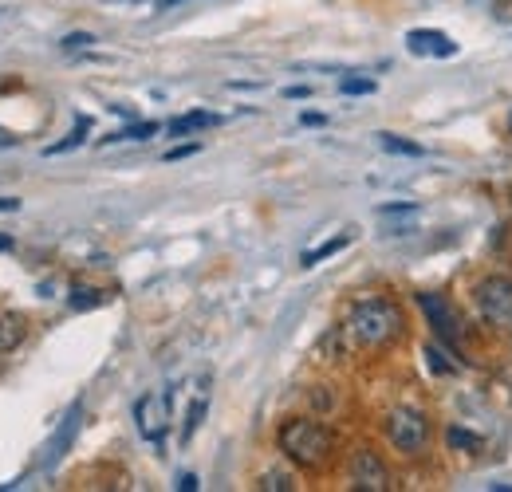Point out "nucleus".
<instances>
[{
  "label": "nucleus",
  "instance_id": "f257e3e1",
  "mask_svg": "<svg viewBox=\"0 0 512 492\" xmlns=\"http://www.w3.org/2000/svg\"><path fill=\"white\" fill-rule=\"evenodd\" d=\"M343 331H347L351 347H359V351H383L394 339H402V311H398V304H390V300L367 296V300L351 304Z\"/></svg>",
  "mask_w": 512,
  "mask_h": 492
},
{
  "label": "nucleus",
  "instance_id": "f03ea898",
  "mask_svg": "<svg viewBox=\"0 0 512 492\" xmlns=\"http://www.w3.org/2000/svg\"><path fill=\"white\" fill-rule=\"evenodd\" d=\"M276 445H280V453H284L292 465H300V469H323V465L331 461L335 437H331L327 426L312 422V418H292V422L280 426Z\"/></svg>",
  "mask_w": 512,
  "mask_h": 492
},
{
  "label": "nucleus",
  "instance_id": "7ed1b4c3",
  "mask_svg": "<svg viewBox=\"0 0 512 492\" xmlns=\"http://www.w3.org/2000/svg\"><path fill=\"white\" fill-rule=\"evenodd\" d=\"M383 430H386V441H390L398 453H406V457H422V453L430 449V422H426V414L414 410V406L390 410Z\"/></svg>",
  "mask_w": 512,
  "mask_h": 492
},
{
  "label": "nucleus",
  "instance_id": "20e7f679",
  "mask_svg": "<svg viewBox=\"0 0 512 492\" xmlns=\"http://www.w3.org/2000/svg\"><path fill=\"white\" fill-rule=\"evenodd\" d=\"M473 304L481 311V319L497 331H512V280L509 276H485L473 288Z\"/></svg>",
  "mask_w": 512,
  "mask_h": 492
},
{
  "label": "nucleus",
  "instance_id": "39448f33",
  "mask_svg": "<svg viewBox=\"0 0 512 492\" xmlns=\"http://www.w3.org/2000/svg\"><path fill=\"white\" fill-rule=\"evenodd\" d=\"M418 308L426 311L434 335H438L446 347H457V343L465 339V323H461V315L449 308L442 296H434V292H418Z\"/></svg>",
  "mask_w": 512,
  "mask_h": 492
},
{
  "label": "nucleus",
  "instance_id": "423d86ee",
  "mask_svg": "<svg viewBox=\"0 0 512 492\" xmlns=\"http://www.w3.org/2000/svg\"><path fill=\"white\" fill-rule=\"evenodd\" d=\"M347 477H351L355 489H363V492L390 489V473H386V465L379 461V453H371V449H355V453H351V461H347Z\"/></svg>",
  "mask_w": 512,
  "mask_h": 492
},
{
  "label": "nucleus",
  "instance_id": "0eeeda50",
  "mask_svg": "<svg viewBox=\"0 0 512 492\" xmlns=\"http://www.w3.org/2000/svg\"><path fill=\"white\" fill-rule=\"evenodd\" d=\"M170 394H146V398H138V406H134V418H138V430L146 441H162V433L170 426Z\"/></svg>",
  "mask_w": 512,
  "mask_h": 492
},
{
  "label": "nucleus",
  "instance_id": "6e6552de",
  "mask_svg": "<svg viewBox=\"0 0 512 492\" xmlns=\"http://www.w3.org/2000/svg\"><path fill=\"white\" fill-rule=\"evenodd\" d=\"M28 339V319L20 311H0V355H12Z\"/></svg>",
  "mask_w": 512,
  "mask_h": 492
},
{
  "label": "nucleus",
  "instance_id": "1a4fd4ad",
  "mask_svg": "<svg viewBox=\"0 0 512 492\" xmlns=\"http://www.w3.org/2000/svg\"><path fill=\"white\" fill-rule=\"evenodd\" d=\"M410 40V52H418V56H426V52H434V56H442V60H449L457 48L449 44L442 32H410L406 36Z\"/></svg>",
  "mask_w": 512,
  "mask_h": 492
},
{
  "label": "nucleus",
  "instance_id": "9d476101",
  "mask_svg": "<svg viewBox=\"0 0 512 492\" xmlns=\"http://www.w3.org/2000/svg\"><path fill=\"white\" fill-rule=\"evenodd\" d=\"M75 430H79V406H71V414L64 418V426H60L56 441H52V449H48V461H60V457H64V449L71 445Z\"/></svg>",
  "mask_w": 512,
  "mask_h": 492
},
{
  "label": "nucleus",
  "instance_id": "9b49d317",
  "mask_svg": "<svg viewBox=\"0 0 512 492\" xmlns=\"http://www.w3.org/2000/svg\"><path fill=\"white\" fill-rule=\"evenodd\" d=\"M213 123H217V115H209V111H190V115H182V119L170 123V134L182 138V134H190V130H201V126H213Z\"/></svg>",
  "mask_w": 512,
  "mask_h": 492
},
{
  "label": "nucleus",
  "instance_id": "f8f14e48",
  "mask_svg": "<svg viewBox=\"0 0 512 492\" xmlns=\"http://www.w3.org/2000/svg\"><path fill=\"white\" fill-rule=\"evenodd\" d=\"M67 304H71V311H91L99 308V304H107V292H99V288H71Z\"/></svg>",
  "mask_w": 512,
  "mask_h": 492
},
{
  "label": "nucleus",
  "instance_id": "ddd939ff",
  "mask_svg": "<svg viewBox=\"0 0 512 492\" xmlns=\"http://www.w3.org/2000/svg\"><path fill=\"white\" fill-rule=\"evenodd\" d=\"M347 241H351L347 233H343V237H335V241H323L320 248H312V252H304V256H300V264H304V268H316L320 260H327V256H335L339 248H347Z\"/></svg>",
  "mask_w": 512,
  "mask_h": 492
},
{
  "label": "nucleus",
  "instance_id": "4468645a",
  "mask_svg": "<svg viewBox=\"0 0 512 492\" xmlns=\"http://www.w3.org/2000/svg\"><path fill=\"white\" fill-rule=\"evenodd\" d=\"M446 445L457 453V449H469V453H477L481 449V437L473 430H465V426H449L446 430Z\"/></svg>",
  "mask_w": 512,
  "mask_h": 492
},
{
  "label": "nucleus",
  "instance_id": "2eb2a0df",
  "mask_svg": "<svg viewBox=\"0 0 512 492\" xmlns=\"http://www.w3.org/2000/svg\"><path fill=\"white\" fill-rule=\"evenodd\" d=\"M87 130H91V119H79V123H75V130H71L67 138H60L56 146H48L44 154H64V150H71V146H79V142L87 138Z\"/></svg>",
  "mask_w": 512,
  "mask_h": 492
},
{
  "label": "nucleus",
  "instance_id": "dca6fc26",
  "mask_svg": "<svg viewBox=\"0 0 512 492\" xmlns=\"http://www.w3.org/2000/svg\"><path fill=\"white\" fill-rule=\"evenodd\" d=\"M379 142H383V150H390V154H406V158H422V154H426L422 146L402 142V138H394V134H379Z\"/></svg>",
  "mask_w": 512,
  "mask_h": 492
},
{
  "label": "nucleus",
  "instance_id": "f3484780",
  "mask_svg": "<svg viewBox=\"0 0 512 492\" xmlns=\"http://www.w3.org/2000/svg\"><path fill=\"white\" fill-rule=\"evenodd\" d=\"M154 130H158V123H134L119 134H107V142H138V138H150Z\"/></svg>",
  "mask_w": 512,
  "mask_h": 492
},
{
  "label": "nucleus",
  "instance_id": "a211bd4d",
  "mask_svg": "<svg viewBox=\"0 0 512 492\" xmlns=\"http://www.w3.org/2000/svg\"><path fill=\"white\" fill-rule=\"evenodd\" d=\"M260 489L288 492V489H296V485H292V477H288V473H264V477H260Z\"/></svg>",
  "mask_w": 512,
  "mask_h": 492
},
{
  "label": "nucleus",
  "instance_id": "6ab92c4d",
  "mask_svg": "<svg viewBox=\"0 0 512 492\" xmlns=\"http://www.w3.org/2000/svg\"><path fill=\"white\" fill-rule=\"evenodd\" d=\"M201 418H205V398H197V402L190 406V418H186V430H182V441H190L193 430L201 426Z\"/></svg>",
  "mask_w": 512,
  "mask_h": 492
},
{
  "label": "nucleus",
  "instance_id": "aec40b11",
  "mask_svg": "<svg viewBox=\"0 0 512 492\" xmlns=\"http://www.w3.org/2000/svg\"><path fill=\"white\" fill-rule=\"evenodd\" d=\"M426 363H430V370H434V374H453V363H446V355H442V351H438V347H426Z\"/></svg>",
  "mask_w": 512,
  "mask_h": 492
},
{
  "label": "nucleus",
  "instance_id": "412c9836",
  "mask_svg": "<svg viewBox=\"0 0 512 492\" xmlns=\"http://www.w3.org/2000/svg\"><path fill=\"white\" fill-rule=\"evenodd\" d=\"M375 83L371 79H343V95H371Z\"/></svg>",
  "mask_w": 512,
  "mask_h": 492
},
{
  "label": "nucleus",
  "instance_id": "4be33fe9",
  "mask_svg": "<svg viewBox=\"0 0 512 492\" xmlns=\"http://www.w3.org/2000/svg\"><path fill=\"white\" fill-rule=\"evenodd\" d=\"M87 44H95V36H87V32H71V36H64L67 52H79V48H87Z\"/></svg>",
  "mask_w": 512,
  "mask_h": 492
},
{
  "label": "nucleus",
  "instance_id": "5701e85b",
  "mask_svg": "<svg viewBox=\"0 0 512 492\" xmlns=\"http://www.w3.org/2000/svg\"><path fill=\"white\" fill-rule=\"evenodd\" d=\"M201 150V142H190V146H178V150H170L166 154V162H182V158H190V154H197Z\"/></svg>",
  "mask_w": 512,
  "mask_h": 492
},
{
  "label": "nucleus",
  "instance_id": "b1692460",
  "mask_svg": "<svg viewBox=\"0 0 512 492\" xmlns=\"http://www.w3.org/2000/svg\"><path fill=\"white\" fill-rule=\"evenodd\" d=\"M284 95H288V99H308V95H312V87H288Z\"/></svg>",
  "mask_w": 512,
  "mask_h": 492
},
{
  "label": "nucleus",
  "instance_id": "393cba45",
  "mask_svg": "<svg viewBox=\"0 0 512 492\" xmlns=\"http://www.w3.org/2000/svg\"><path fill=\"white\" fill-rule=\"evenodd\" d=\"M16 209H20L16 197H0V213H16Z\"/></svg>",
  "mask_w": 512,
  "mask_h": 492
},
{
  "label": "nucleus",
  "instance_id": "a878e982",
  "mask_svg": "<svg viewBox=\"0 0 512 492\" xmlns=\"http://www.w3.org/2000/svg\"><path fill=\"white\" fill-rule=\"evenodd\" d=\"M300 123H304V126H323V123H327V119H323V115H304Z\"/></svg>",
  "mask_w": 512,
  "mask_h": 492
},
{
  "label": "nucleus",
  "instance_id": "bb28decb",
  "mask_svg": "<svg viewBox=\"0 0 512 492\" xmlns=\"http://www.w3.org/2000/svg\"><path fill=\"white\" fill-rule=\"evenodd\" d=\"M178 489L193 492V489H197V477H190V473H186V477H182V485H178Z\"/></svg>",
  "mask_w": 512,
  "mask_h": 492
},
{
  "label": "nucleus",
  "instance_id": "cd10ccee",
  "mask_svg": "<svg viewBox=\"0 0 512 492\" xmlns=\"http://www.w3.org/2000/svg\"><path fill=\"white\" fill-rule=\"evenodd\" d=\"M12 142H16V138H12L8 130H0V146H12Z\"/></svg>",
  "mask_w": 512,
  "mask_h": 492
},
{
  "label": "nucleus",
  "instance_id": "c85d7f7f",
  "mask_svg": "<svg viewBox=\"0 0 512 492\" xmlns=\"http://www.w3.org/2000/svg\"><path fill=\"white\" fill-rule=\"evenodd\" d=\"M170 4H182V0H158V8H170Z\"/></svg>",
  "mask_w": 512,
  "mask_h": 492
},
{
  "label": "nucleus",
  "instance_id": "c756f323",
  "mask_svg": "<svg viewBox=\"0 0 512 492\" xmlns=\"http://www.w3.org/2000/svg\"><path fill=\"white\" fill-rule=\"evenodd\" d=\"M509 130H512V115H509Z\"/></svg>",
  "mask_w": 512,
  "mask_h": 492
}]
</instances>
